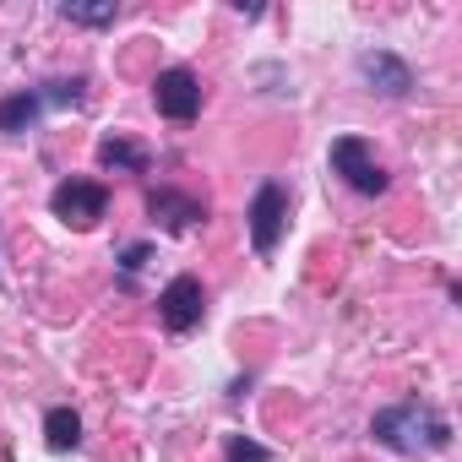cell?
<instances>
[{
	"label": "cell",
	"mask_w": 462,
	"mask_h": 462,
	"mask_svg": "<svg viewBox=\"0 0 462 462\" xmlns=\"http://www.w3.org/2000/svg\"><path fill=\"white\" fill-rule=\"evenodd\" d=\"M359 71H365V82H370L375 93H386V98H402V93L413 88V71H408L397 55H381V50H375V55H365V60H359Z\"/></svg>",
	"instance_id": "cell-7"
},
{
	"label": "cell",
	"mask_w": 462,
	"mask_h": 462,
	"mask_svg": "<svg viewBox=\"0 0 462 462\" xmlns=\"http://www.w3.org/2000/svg\"><path fill=\"white\" fill-rule=\"evenodd\" d=\"M152 104H158V115H169V120H196V109H201V82L190 77V71H158V82H152Z\"/></svg>",
	"instance_id": "cell-4"
},
{
	"label": "cell",
	"mask_w": 462,
	"mask_h": 462,
	"mask_svg": "<svg viewBox=\"0 0 462 462\" xmlns=\"http://www.w3.org/2000/svg\"><path fill=\"white\" fill-rule=\"evenodd\" d=\"M228 462H273L256 440H235V446H228Z\"/></svg>",
	"instance_id": "cell-14"
},
{
	"label": "cell",
	"mask_w": 462,
	"mask_h": 462,
	"mask_svg": "<svg viewBox=\"0 0 462 462\" xmlns=\"http://www.w3.org/2000/svg\"><path fill=\"white\" fill-rule=\"evenodd\" d=\"M283 217H289V196H283V185H262L256 201H251V240H256V251H273V245H278Z\"/></svg>",
	"instance_id": "cell-6"
},
{
	"label": "cell",
	"mask_w": 462,
	"mask_h": 462,
	"mask_svg": "<svg viewBox=\"0 0 462 462\" xmlns=\"http://www.w3.org/2000/svg\"><path fill=\"white\" fill-rule=\"evenodd\" d=\"M370 435H375L381 446L402 451V457H413L419 446H446V440H451L446 419H435V413H419V408H386V413H375Z\"/></svg>",
	"instance_id": "cell-1"
},
{
	"label": "cell",
	"mask_w": 462,
	"mask_h": 462,
	"mask_svg": "<svg viewBox=\"0 0 462 462\" xmlns=\"http://www.w3.org/2000/svg\"><path fill=\"white\" fill-rule=\"evenodd\" d=\"M60 12H66L71 23H82V28H104V23H115V17H120L115 0H93V6H88V0H66Z\"/></svg>",
	"instance_id": "cell-12"
},
{
	"label": "cell",
	"mask_w": 462,
	"mask_h": 462,
	"mask_svg": "<svg viewBox=\"0 0 462 462\" xmlns=\"http://www.w3.org/2000/svg\"><path fill=\"white\" fill-rule=\"evenodd\" d=\"M39 104H82V82H50V93H39Z\"/></svg>",
	"instance_id": "cell-13"
},
{
	"label": "cell",
	"mask_w": 462,
	"mask_h": 462,
	"mask_svg": "<svg viewBox=\"0 0 462 462\" xmlns=\"http://www.w3.org/2000/svg\"><path fill=\"white\" fill-rule=\"evenodd\" d=\"M50 207H55L60 223H71V228H93V223L104 217V207H109V190L93 185V180H66V185H55Z\"/></svg>",
	"instance_id": "cell-3"
},
{
	"label": "cell",
	"mask_w": 462,
	"mask_h": 462,
	"mask_svg": "<svg viewBox=\"0 0 462 462\" xmlns=\"http://www.w3.org/2000/svg\"><path fill=\"white\" fill-rule=\"evenodd\" d=\"M147 212H152L163 228H174V235H185V228H190L196 217H207V207H201L196 196H180V190H152Z\"/></svg>",
	"instance_id": "cell-8"
},
{
	"label": "cell",
	"mask_w": 462,
	"mask_h": 462,
	"mask_svg": "<svg viewBox=\"0 0 462 462\" xmlns=\"http://www.w3.org/2000/svg\"><path fill=\"white\" fill-rule=\"evenodd\" d=\"M98 163L125 169V174H147V152L131 147V142H120V136H104V142H98Z\"/></svg>",
	"instance_id": "cell-11"
},
{
	"label": "cell",
	"mask_w": 462,
	"mask_h": 462,
	"mask_svg": "<svg viewBox=\"0 0 462 462\" xmlns=\"http://www.w3.org/2000/svg\"><path fill=\"white\" fill-rule=\"evenodd\" d=\"M201 310H207V294H201L196 278H174V283L158 294V316H163L169 332H190V327L201 321Z\"/></svg>",
	"instance_id": "cell-5"
},
{
	"label": "cell",
	"mask_w": 462,
	"mask_h": 462,
	"mask_svg": "<svg viewBox=\"0 0 462 462\" xmlns=\"http://www.w3.org/2000/svg\"><path fill=\"white\" fill-rule=\"evenodd\" d=\"M39 93H12L6 104H0V136H17V131H28L33 120H39Z\"/></svg>",
	"instance_id": "cell-10"
},
{
	"label": "cell",
	"mask_w": 462,
	"mask_h": 462,
	"mask_svg": "<svg viewBox=\"0 0 462 462\" xmlns=\"http://www.w3.org/2000/svg\"><path fill=\"white\" fill-rule=\"evenodd\" d=\"M332 169H337L359 196H381V190H386V169L370 158V147H365L359 136H337V142H332Z\"/></svg>",
	"instance_id": "cell-2"
},
{
	"label": "cell",
	"mask_w": 462,
	"mask_h": 462,
	"mask_svg": "<svg viewBox=\"0 0 462 462\" xmlns=\"http://www.w3.org/2000/svg\"><path fill=\"white\" fill-rule=\"evenodd\" d=\"M44 440H50V451H77V446H82V419H77L71 408H50Z\"/></svg>",
	"instance_id": "cell-9"
},
{
	"label": "cell",
	"mask_w": 462,
	"mask_h": 462,
	"mask_svg": "<svg viewBox=\"0 0 462 462\" xmlns=\"http://www.w3.org/2000/svg\"><path fill=\"white\" fill-rule=\"evenodd\" d=\"M142 262H147V245H131V251H125V273H136Z\"/></svg>",
	"instance_id": "cell-15"
}]
</instances>
